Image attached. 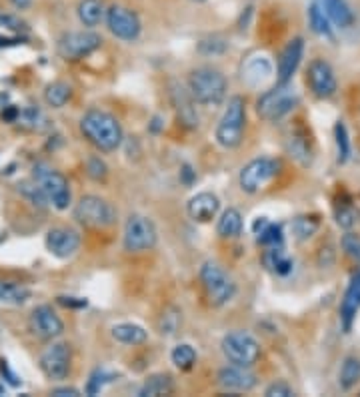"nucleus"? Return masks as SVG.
Here are the masks:
<instances>
[{
	"label": "nucleus",
	"mask_w": 360,
	"mask_h": 397,
	"mask_svg": "<svg viewBox=\"0 0 360 397\" xmlns=\"http://www.w3.org/2000/svg\"><path fill=\"white\" fill-rule=\"evenodd\" d=\"M81 133L100 153H112L123 144V127L114 114L90 109L81 119Z\"/></svg>",
	"instance_id": "nucleus-1"
},
{
	"label": "nucleus",
	"mask_w": 360,
	"mask_h": 397,
	"mask_svg": "<svg viewBox=\"0 0 360 397\" xmlns=\"http://www.w3.org/2000/svg\"><path fill=\"white\" fill-rule=\"evenodd\" d=\"M228 83L219 69L200 67L194 69L188 76V90L193 99L202 107H219L226 99Z\"/></svg>",
	"instance_id": "nucleus-2"
},
{
	"label": "nucleus",
	"mask_w": 360,
	"mask_h": 397,
	"mask_svg": "<svg viewBox=\"0 0 360 397\" xmlns=\"http://www.w3.org/2000/svg\"><path fill=\"white\" fill-rule=\"evenodd\" d=\"M244 128H247V102L242 97H233L219 121V127L214 133L216 142L222 149H236L244 139Z\"/></svg>",
	"instance_id": "nucleus-3"
},
{
	"label": "nucleus",
	"mask_w": 360,
	"mask_h": 397,
	"mask_svg": "<svg viewBox=\"0 0 360 397\" xmlns=\"http://www.w3.org/2000/svg\"><path fill=\"white\" fill-rule=\"evenodd\" d=\"M200 283L210 307H222L235 297L236 283L219 263L207 261L200 269Z\"/></svg>",
	"instance_id": "nucleus-4"
},
{
	"label": "nucleus",
	"mask_w": 360,
	"mask_h": 397,
	"mask_svg": "<svg viewBox=\"0 0 360 397\" xmlns=\"http://www.w3.org/2000/svg\"><path fill=\"white\" fill-rule=\"evenodd\" d=\"M74 219L83 227L109 229L116 223V209L106 198L98 195H84L74 205Z\"/></svg>",
	"instance_id": "nucleus-5"
},
{
	"label": "nucleus",
	"mask_w": 360,
	"mask_h": 397,
	"mask_svg": "<svg viewBox=\"0 0 360 397\" xmlns=\"http://www.w3.org/2000/svg\"><path fill=\"white\" fill-rule=\"evenodd\" d=\"M32 179L41 184V189L44 191L48 203H50L55 209H58V211L69 209L70 198H72V195H70V184L69 179H67L60 170L53 169V167H48V165H44V163H39V165L34 167Z\"/></svg>",
	"instance_id": "nucleus-6"
},
{
	"label": "nucleus",
	"mask_w": 360,
	"mask_h": 397,
	"mask_svg": "<svg viewBox=\"0 0 360 397\" xmlns=\"http://www.w3.org/2000/svg\"><path fill=\"white\" fill-rule=\"evenodd\" d=\"M222 354L233 365L252 368L261 357V343L247 331H230L221 343Z\"/></svg>",
	"instance_id": "nucleus-7"
},
{
	"label": "nucleus",
	"mask_w": 360,
	"mask_h": 397,
	"mask_svg": "<svg viewBox=\"0 0 360 397\" xmlns=\"http://www.w3.org/2000/svg\"><path fill=\"white\" fill-rule=\"evenodd\" d=\"M298 95L292 90L289 85H278L270 90H266L261 95V99L256 100V113L264 121H280L282 116L292 113L298 105Z\"/></svg>",
	"instance_id": "nucleus-8"
},
{
	"label": "nucleus",
	"mask_w": 360,
	"mask_h": 397,
	"mask_svg": "<svg viewBox=\"0 0 360 397\" xmlns=\"http://www.w3.org/2000/svg\"><path fill=\"white\" fill-rule=\"evenodd\" d=\"M158 241V233L154 223L144 215H130L125 225L123 245L128 253H142L151 251Z\"/></svg>",
	"instance_id": "nucleus-9"
},
{
	"label": "nucleus",
	"mask_w": 360,
	"mask_h": 397,
	"mask_svg": "<svg viewBox=\"0 0 360 397\" xmlns=\"http://www.w3.org/2000/svg\"><path fill=\"white\" fill-rule=\"evenodd\" d=\"M278 169H280V163L270 156H261V159L250 161L249 165H244L240 170V177H238L240 189L250 195L258 193L264 184L277 177Z\"/></svg>",
	"instance_id": "nucleus-10"
},
{
	"label": "nucleus",
	"mask_w": 360,
	"mask_h": 397,
	"mask_svg": "<svg viewBox=\"0 0 360 397\" xmlns=\"http://www.w3.org/2000/svg\"><path fill=\"white\" fill-rule=\"evenodd\" d=\"M102 39L92 30H74L67 32L58 41V55L64 60H81L100 48Z\"/></svg>",
	"instance_id": "nucleus-11"
},
{
	"label": "nucleus",
	"mask_w": 360,
	"mask_h": 397,
	"mask_svg": "<svg viewBox=\"0 0 360 397\" xmlns=\"http://www.w3.org/2000/svg\"><path fill=\"white\" fill-rule=\"evenodd\" d=\"M106 27L111 30L112 36L126 41V43H132L140 36V25L139 15L132 11V8H126L123 4H112L111 8L106 11Z\"/></svg>",
	"instance_id": "nucleus-12"
},
{
	"label": "nucleus",
	"mask_w": 360,
	"mask_h": 397,
	"mask_svg": "<svg viewBox=\"0 0 360 397\" xmlns=\"http://www.w3.org/2000/svg\"><path fill=\"white\" fill-rule=\"evenodd\" d=\"M41 369L42 373L53 379V382H60L69 375L70 371V347L69 343H53L48 345L41 354Z\"/></svg>",
	"instance_id": "nucleus-13"
},
{
	"label": "nucleus",
	"mask_w": 360,
	"mask_h": 397,
	"mask_svg": "<svg viewBox=\"0 0 360 397\" xmlns=\"http://www.w3.org/2000/svg\"><path fill=\"white\" fill-rule=\"evenodd\" d=\"M306 83L310 86L312 95L319 99H328L336 93V76H334L333 67L322 58H314L308 65Z\"/></svg>",
	"instance_id": "nucleus-14"
},
{
	"label": "nucleus",
	"mask_w": 360,
	"mask_h": 397,
	"mask_svg": "<svg viewBox=\"0 0 360 397\" xmlns=\"http://www.w3.org/2000/svg\"><path fill=\"white\" fill-rule=\"evenodd\" d=\"M28 325L39 339H55L58 335H62V331H64L62 319L53 311L50 305H39L34 311L30 313Z\"/></svg>",
	"instance_id": "nucleus-15"
},
{
	"label": "nucleus",
	"mask_w": 360,
	"mask_h": 397,
	"mask_svg": "<svg viewBox=\"0 0 360 397\" xmlns=\"http://www.w3.org/2000/svg\"><path fill=\"white\" fill-rule=\"evenodd\" d=\"M44 243L48 253L56 259H70L72 255H76L81 247V235L78 231L70 227H53L46 233Z\"/></svg>",
	"instance_id": "nucleus-16"
},
{
	"label": "nucleus",
	"mask_w": 360,
	"mask_h": 397,
	"mask_svg": "<svg viewBox=\"0 0 360 397\" xmlns=\"http://www.w3.org/2000/svg\"><path fill=\"white\" fill-rule=\"evenodd\" d=\"M303 55H305V41L300 36L292 39L291 43L282 48L280 58H278V85H289L291 83L294 72L300 65V60H303Z\"/></svg>",
	"instance_id": "nucleus-17"
},
{
	"label": "nucleus",
	"mask_w": 360,
	"mask_h": 397,
	"mask_svg": "<svg viewBox=\"0 0 360 397\" xmlns=\"http://www.w3.org/2000/svg\"><path fill=\"white\" fill-rule=\"evenodd\" d=\"M170 100L176 111L179 121L186 128L198 127V113H196V100L193 99L191 90H186L180 83L170 85Z\"/></svg>",
	"instance_id": "nucleus-18"
},
{
	"label": "nucleus",
	"mask_w": 360,
	"mask_h": 397,
	"mask_svg": "<svg viewBox=\"0 0 360 397\" xmlns=\"http://www.w3.org/2000/svg\"><path fill=\"white\" fill-rule=\"evenodd\" d=\"M219 385L226 391H250L256 387V375L250 371V368L230 363L219 371Z\"/></svg>",
	"instance_id": "nucleus-19"
},
{
	"label": "nucleus",
	"mask_w": 360,
	"mask_h": 397,
	"mask_svg": "<svg viewBox=\"0 0 360 397\" xmlns=\"http://www.w3.org/2000/svg\"><path fill=\"white\" fill-rule=\"evenodd\" d=\"M221 209V201L212 193H198L188 201V217L196 223H210Z\"/></svg>",
	"instance_id": "nucleus-20"
},
{
	"label": "nucleus",
	"mask_w": 360,
	"mask_h": 397,
	"mask_svg": "<svg viewBox=\"0 0 360 397\" xmlns=\"http://www.w3.org/2000/svg\"><path fill=\"white\" fill-rule=\"evenodd\" d=\"M360 311V271H356L350 279V283L347 287V293L342 297V303H340V321H342V327L345 331H350L352 329V323H354V317L356 313Z\"/></svg>",
	"instance_id": "nucleus-21"
},
{
	"label": "nucleus",
	"mask_w": 360,
	"mask_h": 397,
	"mask_svg": "<svg viewBox=\"0 0 360 397\" xmlns=\"http://www.w3.org/2000/svg\"><path fill=\"white\" fill-rule=\"evenodd\" d=\"M272 74V65L266 57H252L242 65V81L249 86L263 85Z\"/></svg>",
	"instance_id": "nucleus-22"
},
{
	"label": "nucleus",
	"mask_w": 360,
	"mask_h": 397,
	"mask_svg": "<svg viewBox=\"0 0 360 397\" xmlns=\"http://www.w3.org/2000/svg\"><path fill=\"white\" fill-rule=\"evenodd\" d=\"M322 8L338 29H348L354 22V13L350 11L347 0H322Z\"/></svg>",
	"instance_id": "nucleus-23"
},
{
	"label": "nucleus",
	"mask_w": 360,
	"mask_h": 397,
	"mask_svg": "<svg viewBox=\"0 0 360 397\" xmlns=\"http://www.w3.org/2000/svg\"><path fill=\"white\" fill-rule=\"evenodd\" d=\"M174 391V382L168 373H154L146 382L142 383L139 396L140 397H158L170 396Z\"/></svg>",
	"instance_id": "nucleus-24"
},
{
	"label": "nucleus",
	"mask_w": 360,
	"mask_h": 397,
	"mask_svg": "<svg viewBox=\"0 0 360 397\" xmlns=\"http://www.w3.org/2000/svg\"><path fill=\"white\" fill-rule=\"evenodd\" d=\"M78 20L83 22L86 29H95L102 22V18L106 15L104 4L100 0H81L78 8H76Z\"/></svg>",
	"instance_id": "nucleus-25"
},
{
	"label": "nucleus",
	"mask_w": 360,
	"mask_h": 397,
	"mask_svg": "<svg viewBox=\"0 0 360 397\" xmlns=\"http://www.w3.org/2000/svg\"><path fill=\"white\" fill-rule=\"evenodd\" d=\"M112 337L125 345H140L146 341L148 333L144 327L137 325V323H118L112 327Z\"/></svg>",
	"instance_id": "nucleus-26"
},
{
	"label": "nucleus",
	"mask_w": 360,
	"mask_h": 397,
	"mask_svg": "<svg viewBox=\"0 0 360 397\" xmlns=\"http://www.w3.org/2000/svg\"><path fill=\"white\" fill-rule=\"evenodd\" d=\"M30 289L22 283L0 281V305H22L30 299Z\"/></svg>",
	"instance_id": "nucleus-27"
},
{
	"label": "nucleus",
	"mask_w": 360,
	"mask_h": 397,
	"mask_svg": "<svg viewBox=\"0 0 360 397\" xmlns=\"http://www.w3.org/2000/svg\"><path fill=\"white\" fill-rule=\"evenodd\" d=\"M264 267L277 275H289L292 271V261L284 255L282 247H266L263 255Z\"/></svg>",
	"instance_id": "nucleus-28"
},
{
	"label": "nucleus",
	"mask_w": 360,
	"mask_h": 397,
	"mask_svg": "<svg viewBox=\"0 0 360 397\" xmlns=\"http://www.w3.org/2000/svg\"><path fill=\"white\" fill-rule=\"evenodd\" d=\"M216 233L221 235L222 239H236L242 233V215L238 213L236 209H226L219 219Z\"/></svg>",
	"instance_id": "nucleus-29"
},
{
	"label": "nucleus",
	"mask_w": 360,
	"mask_h": 397,
	"mask_svg": "<svg viewBox=\"0 0 360 397\" xmlns=\"http://www.w3.org/2000/svg\"><path fill=\"white\" fill-rule=\"evenodd\" d=\"M308 22H310V29H312L314 34L324 36V39H333L331 18L326 16L324 8L320 6L319 2H312V4H310V11H308Z\"/></svg>",
	"instance_id": "nucleus-30"
},
{
	"label": "nucleus",
	"mask_w": 360,
	"mask_h": 397,
	"mask_svg": "<svg viewBox=\"0 0 360 397\" xmlns=\"http://www.w3.org/2000/svg\"><path fill=\"white\" fill-rule=\"evenodd\" d=\"M70 99H72V86L69 83H64V81H55L44 90V100L53 109H62Z\"/></svg>",
	"instance_id": "nucleus-31"
},
{
	"label": "nucleus",
	"mask_w": 360,
	"mask_h": 397,
	"mask_svg": "<svg viewBox=\"0 0 360 397\" xmlns=\"http://www.w3.org/2000/svg\"><path fill=\"white\" fill-rule=\"evenodd\" d=\"M289 151H291V156H294L300 165H310L312 149H310V141L306 139V133L303 130L292 133V137L289 139Z\"/></svg>",
	"instance_id": "nucleus-32"
},
{
	"label": "nucleus",
	"mask_w": 360,
	"mask_h": 397,
	"mask_svg": "<svg viewBox=\"0 0 360 397\" xmlns=\"http://www.w3.org/2000/svg\"><path fill=\"white\" fill-rule=\"evenodd\" d=\"M180 325H182V311H180L179 307H174V305L167 307V309L162 311V315H160V319H158V331H160V335H165V337L176 335Z\"/></svg>",
	"instance_id": "nucleus-33"
},
{
	"label": "nucleus",
	"mask_w": 360,
	"mask_h": 397,
	"mask_svg": "<svg viewBox=\"0 0 360 397\" xmlns=\"http://www.w3.org/2000/svg\"><path fill=\"white\" fill-rule=\"evenodd\" d=\"M360 379V359L359 357H347L342 368H340V375H338V383L342 389H352L356 382Z\"/></svg>",
	"instance_id": "nucleus-34"
},
{
	"label": "nucleus",
	"mask_w": 360,
	"mask_h": 397,
	"mask_svg": "<svg viewBox=\"0 0 360 397\" xmlns=\"http://www.w3.org/2000/svg\"><path fill=\"white\" fill-rule=\"evenodd\" d=\"M170 359H172V363H174L180 371H188V369H193L194 363H196V351H194L193 345L180 343V345H176V347L172 349Z\"/></svg>",
	"instance_id": "nucleus-35"
},
{
	"label": "nucleus",
	"mask_w": 360,
	"mask_h": 397,
	"mask_svg": "<svg viewBox=\"0 0 360 397\" xmlns=\"http://www.w3.org/2000/svg\"><path fill=\"white\" fill-rule=\"evenodd\" d=\"M16 123H20L22 127L30 128V130H42V128H46V123H48V121H46V116H44L41 109L28 107L25 111H20Z\"/></svg>",
	"instance_id": "nucleus-36"
},
{
	"label": "nucleus",
	"mask_w": 360,
	"mask_h": 397,
	"mask_svg": "<svg viewBox=\"0 0 360 397\" xmlns=\"http://www.w3.org/2000/svg\"><path fill=\"white\" fill-rule=\"evenodd\" d=\"M319 229V219L314 217H296L292 221V233L298 241H306L308 237H312Z\"/></svg>",
	"instance_id": "nucleus-37"
},
{
	"label": "nucleus",
	"mask_w": 360,
	"mask_h": 397,
	"mask_svg": "<svg viewBox=\"0 0 360 397\" xmlns=\"http://www.w3.org/2000/svg\"><path fill=\"white\" fill-rule=\"evenodd\" d=\"M256 239L264 247H282L284 243V235H282V225H275V223H268L266 227L256 235Z\"/></svg>",
	"instance_id": "nucleus-38"
},
{
	"label": "nucleus",
	"mask_w": 360,
	"mask_h": 397,
	"mask_svg": "<svg viewBox=\"0 0 360 397\" xmlns=\"http://www.w3.org/2000/svg\"><path fill=\"white\" fill-rule=\"evenodd\" d=\"M114 379V375L109 373L106 369H95L92 371V375H90V379L86 383V393L88 396H97L102 391V387L106 385V383H111Z\"/></svg>",
	"instance_id": "nucleus-39"
},
{
	"label": "nucleus",
	"mask_w": 360,
	"mask_h": 397,
	"mask_svg": "<svg viewBox=\"0 0 360 397\" xmlns=\"http://www.w3.org/2000/svg\"><path fill=\"white\" fill-rule=\"evenodd\" d=\"M86 175L92 181H97V183H104L106 177H109V167H106V163L100 156H90L86 161Z\"/></svg>",
	"instance_id": "nucleus-40"
},
{
	"label": "nucleus",
	"mask_w": 360,
	"mask_h": 397,
	"mask_svg": "<svg viewBox=\"0 0 360 397\" xmlns=\"http://www.w3.org/2000/svg\"><path fill=\"white\" fill-rule=\"evenodd\" d=\"M20 193L25 195L27 198L32 201V205H39V207H44L48 203V198L44 195V191L41 189V184L36 183L34 179L32 181H25L20 183Z\"/></svg>",
	"instance_id": "nucleus-41"
},
{
	"label": "nucleus",
	"mask_w": 360,
	"mask_h": 397,
	"mask_svg": "<svg viewBox=\"0 0 360 397\" xmlns=\"http://www.w3.org/2000/svg\"><path fill=\"white\" fill-rule=\"evenodd\" d=\"M334 137H336V149H338V161L347 163L350 156V139H348V130L342 123H338L334 127Z\"/></svg>",
	"instance_id": "nucleus-42"
},
{
	"label": "nucleus",
	"mask_w": 360,
	"mask_h": 397,
	"mask_svg": "<svg viewBox=\"0 0 360 397\" xmlns=\"http://www.w3.org/2000/svg\"><path fill=\"white\" fill-rule=\"evenodd\" d=\"M226 48H228V44L224 43V39H221V36H208V39L198 43V53L207 55V57H210V55H222Z\"/></svg>",
	"instance_id": "nucleus-43"
},
{
	"label": "nucleus",
	"mask_w": 360,
	"mask_h": 397,
	"mask_svg": "<svg viewBox=\"0 0 360 397\" xmlns=\"http://www.w3.org/2000/svg\"><path fill=\"white\" fill-rule=\"evenodd\" d=\"M356 221H359V213H356L350 205H342V207L336 211V223H338L340 227L345 229L354 227Z\"/></svg>",
	"instance_id": "nucleus-44"
},
{
	"label": "nucleus",
	"mask_w": 360,
	"mask_h": 397,
	"mask_svg": "<svg viewBox=\"0 0 360 397\" xmlns=\"http://www.w3.org/2000/svg\"><path fill=\"white\" fill-rule=\"evenodd\" d=\"M342 249L347 251L348 257H352V259L360 261V237L359 235H354V233H347V235L342 237Z\"/></svg>",
	"instance_id": "nucleus-45"
},
{
	"label": "nucleus",
	"mask_w": 360,
	"mask_h": 397,
	"mask_svg": "<svg viewBox=\"0 0 360 397\" xmlns=\"http://www.w3.org/2000/svg\"><path fill=\"white\" fill-rule=\"evenodd\" d=\"M264 396L266 397H292L294 396V391H292V387L286 382H275L266 387Z\"/></svg>",
	"instance_id": "nucleus-46"
},
{
	"label": "nucleus",
	"mask_w": 360,
	"mask_h": 397,
	"mask_svg": "<svg viewBox=\"0 0 360 397\" xmlns=\"http://www.w3.org/2000/svg\"><path fill=\"white\" fill-rule=\"evenodd\" d=\"M0 27L13 30V32H25V30L28 29L27 25H25L18 16L4 15V13H0Z\"/></svg>",
	"instance_id": "nucleus-47"
},
{
	"label": "nucleus",
	"mask_w": 360,
	"mask_h": 397,
	"mask_svg": "<svg viewBox=\"0 0 360 397\" xmlns=\"http://www.w3.org/2000/svg\"><path fill=\"white\" fill-rule=\"evenodd\" d=\"M0 373H2V377H4L6 382L11 383L13 387H18V385L22 383V379H18V377L14 375L13 371H11V368H8V363H6L4 359H0Z\"/></svg>",
	"instance_id": "nucleus-48"
},
{
	"label": "nucleus",
	"mask_w": 360,
	"mask_h": 397,
	"mask_svg": "<svg viewBox=\"0 0 360 397\" xmlns=\"http://www.w3.org/2000/svg\"><path fill=\"white\" fill-rule=\"evenodd\" d=\"M18 114H20V109H16L13 105H8V107H4V111H2V121L16 123V121H18Z\"/></svg>",
	"instance_id": "nucleus-49"
},
{
	"label": "nucleus",
	"mask_w": 360,
	"mask_h": 397,
	"mask_svg": "<svg viewBox=\"0 0 360 397\" xmlns=\"http://www.w3.org/2000/svg\"><path fill=\"white\" fill-rule=\"evenodd\" d=\"M53 396L55 397H78L81 391L74 389V387H58V389H53Z\"/></svg>",
	"instance_id": "nucleus-50"
},
{
	"label": "nucleus",
	"mask_w": 360,
	"mask_h": 397,
	"mask_svg": "<svg viewBox=\"0 0 360 397\" xmlns=\"http://www.w3.org/2000/svg\"><path fill=\"white\" fill-rule=\"evenodd\" d=\"M58 301L67 307H86V299L76 297H58Z\"/></svg>",
	"instance_id": "nucleus-51"
},
{
	"label": "nucleus",
	"mask_w": 360,
	"mask_h": 397,
	"mask_svg": "<svg viewBox=\"0 0 360 397\" xmlns=\"http://www.w3.org/2000/svg\"><path fill=\"white\" fill-rule=\"evenodd\" d=\"M266 225H268V219H266V217H258V219L254 221V225H252V229H254V235H258V233H261Z\"/></svg>",
	"instance_id": "nucleus-52"
},
{
	"label": "nucleus",
	"mask_w": 360,
	"mask_h": 397,
	"mask_svg": "<svg viewBox=\"0 0 360 397\" xmlns=\"http://www.w3.org/2000/svg\"><path fill=\"white\" fill-rule=\"evenodd\" d=\"M180 175H184V183H186V184H191V183H193L194 173H193V169H191V167H188V165H186V167H184V169L180 170Z\"/></svg>",
	"instance_id": "nucleus-53"
},
{
	"label": "nucleus",
	"mask_w": 360,
	"mask_h": 397,
	"mask_svg": "<svg viewBox=\"0 0 360 397\" xmlns=\"http://www.w3.org/2000/svg\"><path fill=\"white\" fill-rule=\"evenodd\" d=\"M11 2H13L18 11H25V8H28V6L32 4V0H11Z\"/></svg>",
	"instance_id": "nucleus-54"
},
{
	"label": "nucleus",
	"mask_w": 360,
	"mask_h": 397,
	"mask_svg": "<svg viewBox=\"0 0 360 397\" xmlns=\"http://www.w3.org/2000/svg\"><path fill=\"white\" fill-rule=\"evenodd\" d=\"M6 100H8V95H4V93H2V95H0V107H4V102H6Z\"/></svg>",
	"instance_id": "nucleus-55"
},
{
	"label": "nucleus",
	"mask_w": 360,
	"mask_h": 397,
	"mask_svg": "<svg viewBox=\"0 0 360 397\" xmlns=\"http://www.w3.org/2000/svg\"><path fill=\"white\" fill-rule=\"evenodd\" d=\"M194 2H205V0H194Z\"/></svg>",
	"instance_id": "nucleus-56"
}]
</instances>
